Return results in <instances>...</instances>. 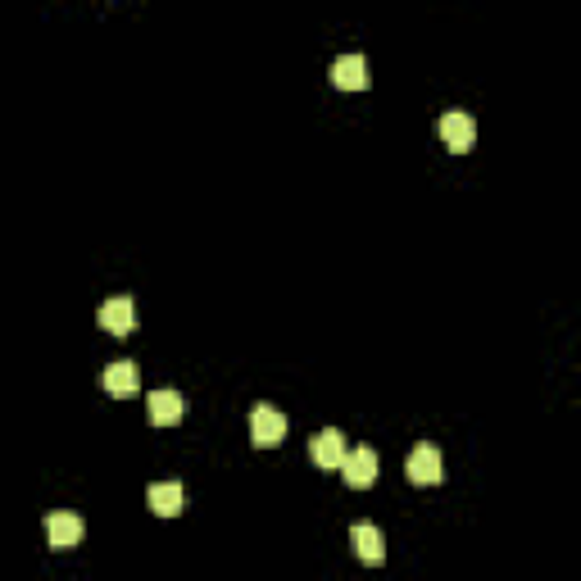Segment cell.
I'll use <instances>...</instances> for the list:
<instances>
[{"label": "cell", "mask_w": 581, "mask_h": 581, "mask_svg": "<svg viewBox=\"0 0 581 581\" xmlns=\"http://www.w3.org/2000/svg\"><path fill=\"white\" fill-rule=\"evenodd\" d=\"M404 473H409V482H414V486H441L445 482L441 450H436L432 441L414 445V450H409V463H404Z\"/></svg>", "instance_id": "6da1fadb"}, {"label": "cell", "mask_w": 581, "mask_h": 581, "mask_svg": "<svg viewBox=\"0 0 581 581\" xmlns=\"http://www.w3.org/2000/svg\"><path fill=\"white\" fill-rule=\"evenodd\" d=\"M332 82L341 91H368V82H373L368 60H364V55H341V60L332 64Z\"/></svg>", "instance_id": "ba28073f"}, {"label": "cell", "mask_w": 581, "mask_h": 581, "mask_svg": "<svg viewBox=\"0 0 581 581\" xmlns=\"http://www.w3.org/2000/svg\"><path fill=\"white\" fill-rule=\"evenodd\" d=\"M150 509H155L159 518H178V513L187 509V486L182 482H155L150 486Z\"/></svg>", "instance_id": "30bf717a"}, {"label": "cell", "mask_w": 581, "mask_h": 581, "mask_svg": "<svg viewBox=\"0 0 581 581\" xmlns=\"http://www.w3.org/2000/svg\"><path fill=\"white\" fill-rule=\"evenodd\" d=\"M436 132H441L445 150H454V155H468V150L477 146V123H473V114H463V109H450V114H441Z\"/></svg>", "instance_id": "7a4b0ae2"}, {"label": "cell", "mask_w": 581, "mask_h": 581, "mask_svg": "<svg viewBox=\"0 0 581 581\" xmlns=\"http://www.w3.org/2000/svg\"><path fill=\"white\" fill-rule=\"evenodd\" d=\"M82 536H87V522H82L73 509H55L46 518V541H50V550H73V545H82Z\"/></svg>", "instance_id": "3957f363"}, {"label": "cell", "mask_w": 581, "mask_h": 581, "mask_svg": "<svg viewBox=\"0 0 581 581\" xmlns=\"http://www.w3.org/2000/svg\"><path fill=\"white\" fill-rule=\"evenodd\" d=\"M150 400V423L155 427H168V423H182V418H187V395L182 391H150L146 395Z\"/></svg>", "instance_id": "52a82bcc"}, {"label": "cell", "mask_w": 581, "mask_h": 581, "mask_svg": "<svg viewBox=\"0 0 581 581\" xmlns=\"http://www.w3.org/2000/svg\"><path fill=\"white\" fill-rule=\"evenodd\" d=\"M96 323L105 327L109 336H128L132 327H137V305H132V296H119V300H105L96 314Z\"/></svg>", "instance_id": "8992f818"}, {"label": "cell", "mask_w": 581, "mask_h": 581, "mask_svg": "<svg viewBox=\"0 0 581 581\" xmlns=\"http://www.w3.org/2000/svg\"><path fill=\"white\" fill-rule=\"evenodd\" d=\"M350 545H355V554L364 563H382L386 559V541H382V532H377L373 522H355V527H350Z\"/></svg>", "instance_id": "8fae6325"}, {"label": "cell", "mask_w": 581, "mask_h": 581, "mask_svg": "<svg viewBox=\"0 0 581 581\" xmlns=\"http://www.w3.org/2000/svg\"><path fill=\"white\" fill-rule=\"evenodd\" d=\"M309 459H314L318 468H327V473H332V468H341V463H345V436L336 432V427L318 432L314 441H309Z\"/></svg>", "instance_id": "9c48e42d"}, {"label": "cell", "mask_w": 581, "mask_h": 581, "mask_svg": "<svg viewBox=\"0 0 581 581\" xmlns=\"http://www.w3.org/2000/svg\"><path fill=\"white\" fill-rule=\"evenodd\" d=\"M282 436H286L282 409H273V404H259V409H250V441H255L259 450H273V445H282Z\"/></svg>", "instance_id": "277c9868"}, {"label": "cell", "mask_w": 581, "mask_h": 581, "mask_svg": "<svg viewBox=\"0 0 581 581\" xmlns=\"http://www.w3.org/2000/svg\"><path fill=\"white\" fill-rule=\"evenodd\" d=\"M341 477H345V486H355V491H368V486L377 482V450H373V445H359V450H345Z\"/></svg>", "instance_id": "5b68a950"}, {"label": "cell", "mask_w": 581, "mask_h": 581, "mask_svg": "<svg viewBox=\"0 0 581 581\" xmlns=\"http://www.w3.org/2000/svg\"><path fill=\"white\" fill-rule=\"evenodd\" d=\"M100 386H105L109 395H132V391L141 386L137 364H132V359H119V364H109V368H105V377H100Z\"/></svg>", "instance_id": "7c38bea8"}]
</instances>
